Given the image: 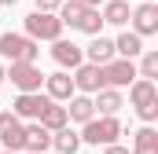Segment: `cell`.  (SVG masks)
<instances>
[{
	"label": "cell",
	"instance_id": "30",
	"mask_svg": "<svg viewBox=\"0 0 158 154\" xmlns=\"http://www.w3.org/2000/svg\"><path fill=\"white\" fill-rule=\"evenodd\" d=\"M0 154H15V151H0Z\"/></svg>",
	"mask_w": 158,
	"mask_h": 154
},
{
	"label": "cell",
	"instance_id": "11",
	"mask_svg": "<svg viewBox=\"0 0 158 154\" xmlns=\"http://www.w3.org/2000/svg\"><path fill=\"white\" fill-rule=\"evenodd\" d=\"M129 18H132V33H140V37H151V33H158V7L155 4H140L136 11H129Z\"/></svg>",
	"mask_w": 158,
	"mask_h": 154
},
{
	"label": "cell",
	"instance_id": "21",
	"mask_svg": "<svg viewBox=\"0 0 158 154\" xmlns=\"http://www.w3.org/2000/svg\"><path fill=\"white\" fill-rule=\"evenodd\" d=\"M66 114L74 117V121H81V125H85V121H92V117H96V107H92V99H88V95H70Z\"/></svg>",
	"mask_w": 158,
	"mask_h": 154
},
{
	"label": "cell",
	"instance_id": "4",
	"mask_svg": "<svg viewBox=\"0 0 158 154\" xmlns=\"http://www.w3.org/2000/svg\"><path fill=\"white\" fill-rule=\"evenodd\" d=\"M37 40L30 37H22V33H0V55L7 59V63H33L37 59Z\"/></svg>",
	"mask_w": 158,
	"mask_h": 154
},
{
	"label": "cell",
	"instance_id": "10",
	"mask_svg": "<svg viewBox=\"0 0 158 154\" xmlns=\"http://www.w3.org/2000/svg\"><path fill=\"white\" fill-rule=\"evenodd\" d=\"M52 55H55V63H59L63 70H74V66H81V63H85V51H81L74 40H63V37L52 40Z\"/></svg>",
	"mask_w": 158,
	"mask_h": 154
},
{
	"label": "cell",
	"instance_id": "8",
	"mask_svg": "<svg viewBox=\"0 0 158 154\" xmlns=\"http://www.w3.org/2000/svg\"><path fill=\"white\" fill-rule=\"evenodd\" d=\"M22 136H26L22 117H15L11 110H4V114H0V143H4L7 151H22Z\"/></svg>",
	"mask_w": 158,
	"mask_h": 154
},
{
	"label": "cell",
	"instance_id": "28",
	"mask_svg": "<svg viewBox=\"0 0 158 154\" xmlns=\"http://www.w3.org/2000/svg\"><path fill=\"white\" fill-rule=\"evenodd\" d=\"M0 84H4V66H0Z\"/></svg>",
	"mask_w": 158,
	"mask_h": 154
},
{
	"label": "cell",
	"instance_id": "13",
	"mask_svg": "<svg viewBox=\"0 0 158 154\" xmlns=\"http://www.w3.org/2000/svg\"><path fill=\"white\" fill-rule=\"evenodd\" d=\"M74 70H77V74H74V88H81V92H99V88H103V70H99L96 63H81Z\"/></svg>",
	"mask_w": 158,
	"mask_h": 154
},
{
	"label": "cell",
	"instance_id": "17",
	"mask_svg": "<svg viewBox=\"0 0 158 154\" xmlns=\"http://www.w3.org/2000/svg\"><path fill=\"white\" fill-rule=\"evenodd\" d=\"M37 121L48 128V132H55V128H63V125L70 121V114H66V107H55V99H52V103L40 110V117H37Z\"/></svg>",
	"mask_w": 158,
	"mask_h": 154
},
{
	"label": "cell",
	"instance_id": "1",
	"mask_svg": "<svg viewBox=\"0 0 158 154\" xmlns=\"http://www.w3.org/2000/svg\"><path fill=\"white\" fill-rule=\"evenodd\" d=\"M59 18H63V26H70V30H81V33H99L103 30V15L96 11V7H85L77 0H66V7L59 11Z\"/></svg>",
	"mask_w": 158,
	"mask_h": 154
},
{
	"label": "cell",
	"instance_id": "16",
	"mask_svg": "<svg viewBox=\"0 0 158 154\" xmlns=\"http://www.w3.org/2000/svg\"><path fill=\"white\" fill-rule=\"evenodd\" d=\"M52 147H55L59 154H77L81 136L74 132V128H66V125H63V128H55V132H52Z\"/></svg>",
	"mask_w": 158,
	"mask_h": 154
},
{
	"label": "cell",
	"instance_id": "9",
	"mask_svg": "<svg viewBox=\"0 0 158 154\" xmlns=\"http://www.w3.org/2000/svg\"><path fill=\"white\" fill-rule=\"evenodd\" d=\"M48 103H52V99H48V95H40V92H19V99H15L11 114H15V117H30V121H37L40 110H44Z\"/></svg>",
	"mask_w": 158,
	"mask_h": 154
},
{
	"label": "cell",
	"instance_id": "3",
	"mask_svg": "<svg viewBox=\"0 0 158 154\" xmlns=\"http://www.w3.org/2000/svg\"><path fill=\"white\" fill-rule=\"evenodd\" d=\"M121 136V121L114 114H103L99 121L92 117V121H85V132H81V143H92V147H107V143H118Z\"/></svg>",
	"mask_w": 158,
	"mask_h": 154
},
{
	"label": "cell",
	"instance_id": "2",
	"mask_svg": "<svg viewBox=\"0 0 158 154\" xmlns=\"http://www.w3.org/2000/svg\"><path fill=\"white\" fill-rule=\"evenodd\" d=\"M129 99H132V107H136V114L143 117L147 125L158 117V88L151 77H136L132 84H129Z\"/></svg>",
	"mask_w": 158,
	"mask_h": 154
},
{
	"label": "cell",
	"instance_id": "12",
	"mask_svg": "<svg viewBox=\"0 0 158 154\" xmlns=\"http://www.w3.org/2000/svg\"><path fill=\"white\" fill-rule=\"evenodd\" d=\"M48 147H52V132H48L40 121L26 125V136H22V151H30V154H44Z\"/></svg>",
	"mask_w": 158,
	"mask_h": 154
},
{
	"label": "cell",
	"instance_id": "15",
	"mask_svg": "<svg viewBox=\"0 0 158 154\" xmlns=\"http://www.w3.org/2000/svg\"><path fill=\"white\" fill-rule=\"evenodd\" d=\"M92 107H96L99 114H118V110H121V92H118V88H107V84H103V88L96 92Z\"/></svg>",
	"mask_w": 158,
	"mask_h": 154
},
{
	"label": "cell",
	"instance_id": "6",
	"mask_svg": "<svg viewBox=\"0 0 158 154\" xmlns=\"http://www.w3.org/2000/svg\"><path fill=\"white\" fill-rule=\"evenodd\" d=\"M4 77H11V84L19 92H40V84H44V74L33 63H11V70H4Z\"/></svg>",
	"mask_w": 158,
	"mask_h": 154
},
{
	"label": "cell",
	"instance_id": "27",
	"mask_svg": "<svg viewBox=\"0 0 158 154\" xmlns=\"http://www.w3.org/2000/svg\"><path fill=\"white\" fill-rule=\"evenodd\" d=\"M0 4H4V7H11V4H15V0H0Z\"/></svg>",
	"mask_w": 158,
	"mask_h": 154
},
{
	"label": "cell",
	"instance_id": "5",
	"mask_svg": "<svg viewBox=\"0 0 158 154\" xmlns=\"http://www.w3.org/2000/svg\"><path fill=\"white\" fill-rule=\"evenodd\" d=\"M26 33L33 40H55L63 37V18L55 11H33V15H26Z\"/></svg>",
	"mask_w": 158,
	"mask_h": 154
},
{
	"label": "cell",
	"instance_id": "19",
	"mask_svg": "<svg viewBox=\"0 0 158 154\" xmlns=\"http://www.w3.org/2000/svg\"><path fill=\"white\" fill-rule=\"evenodd\" d=\"M140 51H143L140 33H121V37L114 40V55H121V59H136Z\"/></svg>",
	"mask_w": 158,
	"mask_h": 154
},
{
	"label": "cell",
	"instance_id": "22",
	"mask_svg": "<svg viewBox=\"0 0 158 154\" xmlns=\"http://www.w3.org/2000/svg\"><path fill=\"white\" fill-rule=\"evenodd\" d=\"M103 22H110V26H125V22H129V4H125V0H110V4H103Z\"/></svg>",
	"mask_w": 158,
	"mask_h": 154
},
{
	"label": "cell",
	"instance_id": "18",
	"mask_svg": "<svg viewBox=\"0 0 158 154\" xmlns=\"http://www.w3.org/2000/svg\"><path fill=\"white\" fill-rule=\"evenodd\" d=\"M110 59H114V40H107V37L96 33V40L88 44V63L103 66V63H110Z\"/></svg>",
	"mask_w": 158,
	"mask_h": 154
},
{
	"label": "cell",
	"instance_id": "7",
	"mask_svg": "<svg viewBox=\"0 0 158 154\" xmlns=\"http://www.w3.org/2000/svg\"><path fill=\"white\" fill-rule=\"evenodd\" d=\"M103 70V84L107 88H125V84H132L136 81V66H132V59H110V63H103L99 66Z\"/></svg>",
	"mask_w": 158,
	"mask_h": 154
},
{
	"label": "cell",
	"instance_id": "26",
	"mask_svg": "<svg viewBox=\"0 0 158 154\" xmlns=\"http://www.w3.org/2000/svg\"><path fill=\"white\" fill-rule=\"evenodd\" d=\"M77 4H85V7H99L103 0H77Z\"/></svg>",
	"mask_w": 158,
	"mask_h": 154
},
{
	"label": "cell",
	"instance_id": "20",
	"mask_svg": "<svg viewBox=\"0 0 158 154\" xmlns=\"http://www.w3.org/2000/svg\"><path fill=\"white\" fill-rule=\"evenodd\" d=\"M132 154H158V132L151 128V125H143L136 136H132Z\"/></svg>",
	"mask_w": 158,
	"mask_h": 154
},
{
	"label": "cell",
	"instance_id": "14",
	"mask_svg": "<svg viewBox=\"0 0 158 154\" xmlns=\"http://www.w3.org/2000/svg\"><path fill=\"white\" fill-rule=\"evenodd\" d=\"M44 84H48V99H70L74 95V77L66 74V70L44 77Z\"/></svg>",
	"mask_w": 158,
	"mask_h": 154
},
{
	"label": "cell",
	"instance_id": "29",
	"mask_svg": "<svg viewBox=\"0 0 158 154\" xmlns=\"http://www.w3.org/2000/svg\"><path fill=\"white\" fill-rule=\"evenodd\" d=\"M140 4H155V0H140Z\"/></svg>",
	"mask_w": 158,
	"mask_h": 154
},
{
	"label": "cell",
	"instance_id": "24",
	"mask_svg": "<svg viewBox=\"0 0 158 154\" xmlns=\"http://www.w3.org/2000/svg\"><path fill=\"white\" fill-rule=\"evenodd\" d=\"M63 0H37V11H55Z\"/></svg>",
	"mask_w": 158,
	"mask_h": 154
},
{
	"label": "cell",
	"instance_id": "25",
	"mask_svg": "<svg viewBox=\"0 0 158 154\" xmlns=\"http://www.w3.org/2000/svg\"><path fill=\"white\" fill-rule=\"evenodd\" d=\"M103 154H129V151H125V147H118V143H107V151H103Z\"/></svg>",
	"mask_w": 158,
	"mask_h": 154
},
{
	"label": "cell",
	"instance_id": "23",
	"mask_svg": "<svg viewBox=\"0 0 158 154\" xmlns=\"http://www.w3.org/2000/svg\"><path fill=\"white\" fill-rule=\"evenodd\" d=\"M140 55H143V59H140V70H136V74L155 81L158 77V51H140Z\"/></svg>",
	"mask_w": 158,
	"mask_h": 154
}]
</instances>
